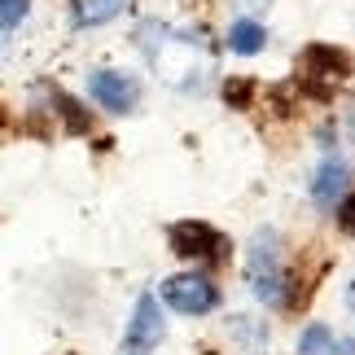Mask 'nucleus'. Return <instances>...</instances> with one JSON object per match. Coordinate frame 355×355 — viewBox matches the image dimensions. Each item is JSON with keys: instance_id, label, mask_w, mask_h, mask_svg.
I'll return each instance as SVG.
<instances>
[{"instance_id": "f257e3e1", "label": "nucleus", "mask_w": 355, "mask_h": 355, "mask_svg": "<svg viewBox=\"0 0 355 355\" xmlns=\"http://www.w3.org/2000/svg\"><path fill=\"white\" fill-rule=\"evenodd\" d=\"M136 44L149 58L158 75H167L175 88H202L211 75V53L202 49L198 35L189 31H175V26H162V22H141L136 26Z\"/></svg>"}, {"instance_id": "f03ea898", "label": "nucleus", "mask_w": 355, "mask_h": 355, "mask_svg": "<svg viewBox=\"0 0 355 355\" xmlns=\"http://www.w3.org/2000/svg\"><path fill=\"white\" fill-rule=\"evenodd\" d=\"M245 277H250V290L259 303H285V263H281V241L277 233H254L250 254H245Z\"/></svg>"}, {"instance_id": "7ed1b4c3", "label": "nucleus", "mask_w": 355, "mask_h": 355, "mask_svg": "<svg viewBox=\"0 0 355 355\" xmlns=\"http://www.w3.org/2000/svg\"><path fill=\"white\" fill-rule=\"evenodd\" d=\"M298 79H303V88L311 97H329L351 79V53L334 49V44H311L298 58Z\"/></svg>"}, {"instance_id": "20e7f679", "label": "nucleus", "mask_w": 355, "mask_h": 355, "mask_svg": "<svg viewBox=\"0 0 355 355\" xmlns=\"http://www.w3.org/2000/svg\"><path fill=\"white\" fill-rule=\"evenodd\" d=\"M167 241H171V254L189 259V263H224L228 259V237L220 228L202 224V220H180L167 228Z\"/></svg>"}, {"instance_id": "39448f33", "label": "nucleus", "mask_w": 355, "mask_h": 355, "mask_svg": "<svg viewBox=\"0 0 355 355\" xmlns=\"http://www.w3.org/2000/svg\"><path fill=\"white\" fill-rule=\"evenodd\" d=\"M158 298L180 316H207V311L220 307V290L202 277V272H180V277H167L158 285Z\"/></svg>"}, {"instance_id": "423d86ee", "label": "nucleus", "mask_w": 355, "mask_h": 355, "mask_svg": "<svg viewBox=\"0 0 355 355\" xmlns=\"http://www.w3.org/2000/svg\"><path fill=\"white\" fill-rule=\"evenodd\" d=\"M158 343H162V307H158L154 294H141L132 307V320H128L119 355H154Z\"/></svg>"}, {"instance_id": "0eeeda50", "label": "nucleus", "mask_w": 355, "mask_h": 355, "mask_svg": "<svg viewBox=\"0 0 355 355\" xmlns=\"http://www.w3.org/2000/svg\"><path fill=\"white\" fill-rule=\"evenodd\" d=\"M88 92H92V101L101 105V110H110V114H128L136 101H141V84H136L132 75H123V71H92L88 75Z\"/></svg>"}, {"instance_id": "6e6552de", "label": "nucleus", "mask_w": 355, "mask_h": 355, "mask_svg": "<svg viewBox=\"0 0 355 355\" xmlns=\"http://www.w3.org/2000/svg\"><path fill=\"white\" fill-rule=\"evenodd\" d=\"M343 184H347V162L329 154L316 167V180H311V202H316V207H334L338 193H343Z\"/></svg>"}, {"instance_id": "1a4fd4ad", "label": "nucleus", "mask_w": 355, "mask_h": 355, "mask_svg": "<svg viewBox=\"0 0 355 355\" xmlns=\"http://www.w3.org/2000/svg\"><path fill=\"white\" fill-rule=\"evenodd\" d=\"M263 40H268V31H263L254 18H241V22L228 26V49L241 53V58H254V53L263 49Z\"/></svg>"}, {"instance_id": "9d476101", "label": "nucleus", "mask_w": 355, "mask_h": 355, "mask_svg": "<svg viewBox=\"0 0 355 355\" xmlns=\"http://www.w3.org/2000/svg\"><path fill=\"white\" fill-rule=\"evenodd\" d=\"M128 5L132 0H75V22L79 26H101V22L119 18Z\"/></svg>"}, {"instance_id": "9b49d317", "label": "nucleus", "mask_w": 355, "mask_h": 355, "mask_svg": "<svg viewBox=\"0 0 355 355\" xmlns=\"http://www.w3.org/2000/svg\"><path fill=\"white\" fill-rule=\"evenodd\" d=\"M298 355H334L329 324H307V329L298 334Z\"/></svg>"}, {"instance_id": "f8f14e48", "label": "nucleus", "mask_w": 355, "mask_h": 355, "mask_svg": "<svg viewBox=\"0 0 355 355\" xmlns=\"http://www.w3.org/2000/svg\"><path fill=\"white\" fill-rule=\"evenodd\" d=\"M26 9H31V0H0V31H13L26 18Z\"/></svg>"}, {"instance_id": "ddd939ff", "label": "nucleus", "mask_w": 355, "mask_h": 355, "mask_svg": "<svg viewBox=\"0 0 355 355\" xmlns=\"http://www.w3.org/2000/svg\"><path fill=\"white\" fill-rule=\"evenodd\" d=\"M338 207V228H343L347 237H355V193H347L343 202H334Z\"/></svg>"}, {"instance_id": "4468645a", "label": "nucleus", "mask_w": 355, "mask_h": 355, "mask_svg": "<svg viewBox=\"0 0 355 355\" xmlns=\"http://www.w3.org/2000/svg\"><path fill=\"white\" fill-rule=\"evenodd\" d=\"M228 101H245V92H250V84H228Z\"/></svg>"}, {"instance_id": "2eb2a0df", "label": "nucleus", "mask_w": 355, "mask_h": 355, "mask_svg": "<svg viewBox=\"0 0 355 355\" xmlns=\"http://www.w3.org/2000/svg\"><path fill=\"white\" fill-rule=\"evenodd\" d=\"M334 355H355V338H347V343H338Z\"/></svg>"}, {"instance_id": "dca6fc26", "label": "nucleus", "mask_w": 355, "mask_h": 355, "mask_svg": "<svg viewBox=\"0 0 355 355\" xmlns=\"http://www.w3.org/2000/svg\"><path fill=\"white\" fill-rule=\"evenodd\" d=\"M347 307L355 311V277H351V285H347Z\"/></svg>"}, {"instance_id": "f3484780", "label": "nucleus", "mask_w": 355, "mask_h": 355, "mask_svg": "<svg viewBox=\"0 0 355 355\" xmlns=\"http://www.w3.org/2000/svg\"><path fill=\"white\" fill-rule=\"evenodd\" d=\"M347 128H351V141H355V110H351V119H347Z\"/></svg>"}]
</instances>
